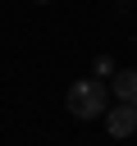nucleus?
I'll return each mask as SVG.
<instances>
[{"mask_svg": "<svg viewBox=\"0 0 137 146\" xmlns=\"http://www.w3.org/2000/svg\"><path fill=\"white\" fill-rule=\"evenodd\" d=\"M64 105H68L73 119H105V110H110V87H105L100 78H78V82L64 91Z\"/></svg>", "mask_w": 137, "mask_h": 146, "instance_id": "obj_1", "label": "nucleus"}, {"mask_svg": "<svg viewBox=\"0 0 137 146\" xmlns=\"http://www.w3.org/2000/svg\"><path fill=\"white\" fill-rule=\"evenodd\" d=\"M105 132H110L114 141L132 137V132H137V100H119V105H110V110H105Z\"/></svg>", "mask_w": 137, "mask_h": 146, "instance_id": "obj_2", "label": "nucleus"}, {"mask_svg": "<svg viewBox=\"0 0 137 146\" xmlns=\"http://www.w3.org/2000/svg\"><path fill=\"white\" fill-rule=\"evenodd\" d=\"M110 96L137 100V68H114V73H110Z\"/></svg>", "mask_w": 137, "mask_h": 146, "instance_id": "obj_3", "label": "nucleus"}, {"mask_svg": "<svg viewBox=\"0 0 137 146\" xmlns=\"http://www.w3.org/2000/svg\"><path fill=\"white\" fill-rule=\"evenodd\" d=\"M114 68H119V64H114V55H96V59H91V73H96V78H110Z\"/></svg>", "mask_w": 137, "mask_h": 146, "instance_id": "obj_4", "label": "nucleus"}, {"mask_svg": "<svg viewBox=\"0 0 137 146\" xmlns=\"http://www.w3.org/2000/svg\"><path fill=\"white\" fill-rule=\"evenodd\" d=\"M32 5H50V0H32Z\"/></svg>", "mask_w": 137, "mask_h": 146, "instance_id": "obj_5", "label": "nucleus"}]
</instances>
